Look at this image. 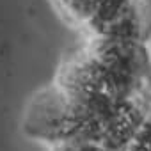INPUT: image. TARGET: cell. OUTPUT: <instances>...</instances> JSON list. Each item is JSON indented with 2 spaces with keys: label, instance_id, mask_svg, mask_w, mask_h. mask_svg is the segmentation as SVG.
<instances>
[{
  "label": "cell",
  "instance_id": "obj_1",
  "mask_svg": "<svg viewBox=\"0 0 151 151\" xmlns=\"http://www.w3.org/2000/svg\"><path fill=\"white\" fill-rule=\"evenodd\" d=\"M22 128L27 137L50 144L52 147L77 140L73 107L57 86L37 93L29 101Z\"/></svg>",
  "mask_w": 151,
  "mask_h": 151
},
{
  "label": "cell",
  "instance_id": "obj_2",
  "mask_svg": "<svg viewBox=\"0 0 151 151\" xmlns=\"http://www.w3.org/2000/svg\"><path fill=\"white\" fill-rule=\"evenodd\" d=\"M57 2L69 18L87 25L101 0H57Z\"/></svg>",
  "mask_w": 151,
  "mask_h": 151
},
{
  "label": "cell",
  "instance_id": "obj_3",
  "mask_svg": "<svg viewBox=\"0 0 151 151\" xmlns=\"http://www.w3.org/2000/svg\"><path fill=\"white\" fill-rule=\"evenodd\" d=\"M126 151H151V107L135 130Z\"/></svg>",
  "mask_w": 151,
  "mask_h": 151
},
{
  "label": "cell",
  "instance_id": "obj_4",
  "mask_svg": "<svg viewBox=\"0 0 151 151\" xmlns=\"http://www.w3.org/2000/svg\"><path fill=\"white\" fill-rule=\"evenodd\" d=\"M52 149L53 151H114V149H109V147L94 144V142H68V144L55 146Z\"/></svg>",
  "mask_w": 151,
  "mask_h": 151
}]
</instances>
